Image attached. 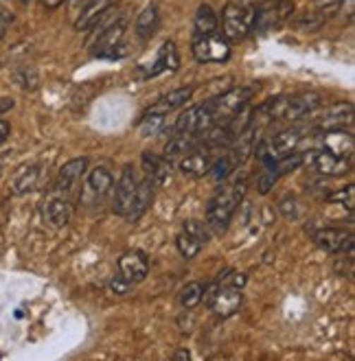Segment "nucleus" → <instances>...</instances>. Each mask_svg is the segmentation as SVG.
<instances>
[{
    "label": "nucleus",
    "instance_id": "16",
    "mask_svg": "<svg viewBox=\"0 0 355 361\" xmlns=\"http://www.w3.org/2000/svg\"><path fill=\"white\" fill-rule=\"evenodd\" d=\"M119 274L123 276L125 281H130L132 285L143 283L145 279H148V274H150L148 254L140 252V250L125 252L123 257L119 259Z\"/></svg>",
    "mask_w": 355,
    "mask_h": 361
},
{
    "label": "nucleus",
    "instance_id": "5",
    "mask_svg": "<svg viewBox=\"0 0 355 361\" xmlns=\"http://www.w3.org/2000/svg\"><path fill=\"white\" fill-rule=\"evenodd\" d=\"M250 99H253V88L239 86V88H231V90L213 97L211 101H206V103H208V108H211V112H213L215 125H226L241 108H246V105L250 103Z\"/></svg>",
    "mask_w": 355,
    "mask_h": 361
},
{
    "label": "nucleus",
    "instance_id": "13",
    "mask_svg": "<svg viewBox=\"0 0 355 361\" xmlns=\"http://www.w3.org/2000/svg\"><path fill=\"white\" fill-rule=\"evenodd\" d=\"M206 243V230L200 221L191 219V221H184L182 226V232L176 237V247L180 252V257L182 259H195L198 254L202 252Z\"/></svg>",
    "mask_w": 355,
    "mask_h": 361
},
{
    "label": "nucleus",
    "instance_id": "30",
    "mask_svg": "<svg viewBox=\"0 0 355 361\" xmlns=\"http://www.w3.org/2000/svg\"><path fill=\"white\" fill-rule=\"evenodd\" d=\"M42 178V169L37 164L25 169L23 173H20L13 182V193L16 195H23V193H29V190H35L37 188V182Z\"/></svg>",
    "mask_w": 355,
    "mask_h": 361
},
{
    "label": "nucleus",
    "instance_id": "9",
    "mask_svg": "<svg viewBox=\"0 0 355 361\" xmlns=\"http://www.w3.org/2000/svg\"><path fill=\"white\" fill-rule=\"evenodd\" d=\"M125 27H128V18L121 16L119 20L103 25L95 33V55L97 57H116V49H121V42L125 35Z\"/></svg>",
    "mask_w": 355,
    "mask_h": 361
},
{
    "label": "nucleus",
    "instance_id": "25",
    "mask_svg": "<svg viewBox=\"0 0 355 361\" xmlns=\"http://www.w3.org/2000/svg\"><path fill=\"white\" fill-rule=\"evenodd\" d=\"M353 136L351 132H344V130H327L323 132V149L338 156V158H351L353 154Z\"/></svg>",
    "mask_w": 355,
    "mask_h": 361
},
{
    "label": "nucleus",
    "instance_id": "40",
    "mask_svg": "<svg viewBox=\"0 0 355 361\" xmlns=\"http://www.w3.org/2000/svg\"><path fill=\"white\" fill-rule=\"evenodd\" d=\"M42 5L47 9H57L59 5H64V0H42Z\"/></svg>",
    "mask_w": 355,
    "mask_h": 361
},
{
    "label": "nucleus",
    "instance_id": "11",
    "mask_svg": "<svg viewBox=\"0 0 355 361\" xmlns=\"http://www.w3.org/2000/svg\"><path fill=\"white\" fill-rule=\"evenodd\" d=\"M138 176L134 173V166L128 164L123 169L121 173V180L116 184V193H114V212L121 217L128 219L130 212H132V206H134V200H136V190H138Z\"/></svg>",
    "mask_w": 355,
    "mask_h": 361
},
{
    "label": "nucleus",
    "instance_id": "41",
    "mask_svg": "<svg viewBox=\"0 0 355 361\" xmlns=\"http://www.w3.org/2000/svg\"><path fill=\"white\" fill-rule=\"evenodd\" d=\"M11 108H13V101L11 99H0V114L11 110Z\"/></svg>",
    "mask_w": 355,
    "mask_h": 361
},
{
    "label": "nucleus",
    "instance_id": "24",
    "mask_svg": "<svg viewBox=\"0 0 355 361\" xmlns=\"http://www.w3.org/2000/svg\"><path fill=\"white\" fill-rule=\"evenodd\" d=\"M116 3H119V0H86V5H83V9L75 18V29L77 31L90 29L97 20H101L103 16H106V11Z\"/></svg>",
    "mask_w": 355,
    "mask_h": 361
},
{
    "label": "nucleus",
    "instance_id": "2",
    "mask_svg": "<svg viewBox=\"0 0 355 361\" xmlns=\"http://www.w3.org/2000/svg\"><path fill=\"white\" fill-rule=\"evenodd\" d=\"M243 195H246V182H233V184H226V186L217 188V193L211 197V202L206 206L208 226L215 228L217 232H224L228 228V224L233 221L239 204L243 202Z\"/></svg>",
    "mask_w": 355,
    "mask_h": 361
},
{
    "label": "nucleus",
    "instance_id": "3",
    "mask_svg": "<svg viewBox=\"0 0 355 361\" xmlns=\"http://www.w3.org/2000/svg\"><path fill=\"white\" fill-rule=\"evenodd\" d=\"M301 140H303V132L299 130V127H287V130H281L272 136L263 138L253 149V154L267 166V164H272V162H277L289 154H294L296 147L301 145Z\"/></svg>",
    "mask_w": 355,
    "mask_h": 361
},
{
    "label": "nucleus",
    "instance_id": "8",
    "mask_svg": "<svg viewBox=\"0 0 355 361\" xmlns=\"http://www.w3.org/2000/svg\"><path fill=\"white\" fill-rule=\"evenodd\" d=\"M291 13H294V3H291V0H275V3H267L261 9H257L253 31H259V33L277 31L287 20H291Z\"/></svg>",
    "mask_w": 355,
    "mask_h": 361
},
{
    "label": "nucleus",
    "instance_id": "21",
    "mask_svg": "<svg viewBox=\"0 0 355 361\" xmlns=\"http://www.w3.org/2000/svg\"><path fill=\"white\" fill-rule=\"evenodd\" d=\"M73 217V202L66 195H55L44 204V219L53 228H64Z\"/></svg>",
    "mask_w": 355,
    "mask_h": 361
},
{
    "label": "nucleus",
    "instance_id": "28",
    "mask_svg": "<svg viewBox=\"0 0 355 361\" xmlns=\"http://www.w3.org/2000/svg\"><path fill=\"white\" fill-rule=\"evenodd\" d=\"M219 27V20L213 11V7L208 5H202L195 13V20H193V29H195V35H206V33H215Z\"/></svg>",
    "mask_w": 355,
    "mask_h": 361
},
{
    "label": "nucleus",
    "instance_id": "35",
    "mask_svg": "<svg viewBox=\"0 0 355 361\" xmlns=\"http://www.w3.org/2000/svg\"><path fill=\"white\" fill-rule=\"evenodd\" d=\"M108 287H110V291H112L114 295H125V293H130V289H132L134 285H132L130 281H125L121 274H116L114 279L110 281Z\"/></svg>",
    "mask_w": 355,
    "mask_h": 361
},
{
    "label": "nucleus",
    "instance_id": "31",
    "mask_svg": "<svg viewBox=\"0 0 355 361\" xmlns=\"http://www.w3.org/2000/svg\"><path fill=\"white\" fill-rule=\"evenodd\" d=\"M206 295V285L200 283V281H193V283H186L180 291V305L184 309H195Z\"/></svg>",
    "mask_w": 355,
    "mask_h": 361
},
{
    "label": "nucleus",
    "instance_id": "26",
    "mask_svg": "<svg viewBox=\"0 0 355 361\" xmlns=\"http://www.w3.org/2000/svg\"><path fill=\"white\" fill-rule=\"evenodd\" d=\"M158 23H160L158 7H156V5H148V7H145V9L138 13L134 31H136V35H138L140 39H150V37L156 33Z\"/></svg>",
    "mask_w": 355,
    "mask_h": 361
},
{
    "label": "nucleus",
    "instance_id": "32",
    "mask_svg": "<svg viewBox=\"0 0 355 361\" xmlns=\"http://www.w3.org/2000/svg\"><path fill=\"white\" fill-rule=\"evenodd\" d=\"M164 125V114H156V112H145L138 121V132L140 136H154L162 130Z\"/></svg>",
    "mask_w": 355,
    "mask_h": 361
},
{
    "label": "nucleus",
    "instance_id": "1",
    "mask_svg": "<svg viewBox=\"0 0 355 361\" xmlns=\"http://www.w3.org/2000/svg\"><path fill=\"white\" fill-rule=\"evenodd\" d=\"M323 108V97L318 92H301L291 97H277L265 101L257 114L270 121H301L316 114Z\"/></svg>",
    "mask_w": 355,
    "mask_h": 361
},
{
    "label": "nucleus",
    "instance_id": "39",
    "mask_svg": "<svg viewBox=\"0 0 355 361\" xmlns=\"http://www.w3.org/2000/svg\"><path fill=\"white\" fill-rule=\"evenodd\" d=\"M83 5H86V0H71V13L77 18V16H79V11L83 9Z\"/></svg>",
    "mask_w": 355,
    "mask_h": 361
},
{
    "label": "nucleus",
    "instance_id": "33",
    "mask_svg": "<svg viewBox=\"0 0 355 361\" xmlns=\"http://www.w3.org/2000/svg\"><path fill=\"white\" fill-rule=\"evenodd\" d=\"M325 20H327V13L320 9V11H314V13H305V16H301L294 25H296V29H299V31L309 33V31L320 29V27L325 25Z\"/></svg>",
    "mask_w": 355,
    "mask_h": 361
},
{
    "label": "nucleus",
    "instance_id": "18",
    "mask_svg": "<svg viewBox=\"0 0 355 361\" xmlns=\"http://www.w3.org/2000/svg\"><path fill=\"white\" fill-rule=\"evenodd\" d=\"M143 171H145V178H148L154 186H164L172 182V160L164 158V156H158V154H152V152H145L143 158Z\"/></svg>",
    "mask_w": 355,
    "mask_h": 361
},
{
    "label": "nucleus",
    "instance_id": "29",
    "mask_svg": "<svg viewBox=\"0 0 355 361\" xmlns=\"http://www.w3.org/2000/svg\"><path fill=\"white\" fill-rule=\"evenodd\" d=\"M152 190H154V184L145 178L138 182V190H136V200H134V206H132V212H130V221H136L145 210H148V206L152 204Z\"/></svg>",
    "mask_w": 355,
    "mask_h": 361
},
{
    "label": "nucleus",
    "instance_id": "38",
    "mask_svg": "<svg viewBox=\"0 0 355 361\" xmlns=\"http://www.w3.org/2000/svg\"><path fill=\"white\" fill-rule=\"evenodd\" d=\"M9 136H11V125L5 118H0V145H5Z\"/></svg>",
    "mask_w": 355,
    "mask_h": 361
},
{
    "label": "nucleus",
    "instance_id": "34",
    "mask_svg": "<svg viewBox=\"0 0 355 361\" xmlns=\"http://www.w3.org/2000/svg\"><path fill=\"white\" fill-rule=\"evenodd\" d=\"M327 202H331V204H340V206H344L347 210H353V204H355V186L349 184L347 188H340V190H336V193L327 195Z\"/></svg>",
    "mask_w": 355,
    "mask_h": 361
},
{
    "label": "nucleus",
    "instance_id": "22",
    "mask_svg": "<svg viewBox=\"0 0 355 361\" xmlns=\"http://www.w3.org/2000/svg\"><path fill=\"white\" fill-rule=\"evenodd\" d=\"M193 92H195V88L193 86H186V88H176V90H172V92H167V94H162L156 103H152L148 110L145 112H156V114H169V112H174V110H178V108H182V105H186V101H191V97H193Z\"/></svg>",
    "mask_w": 355,
    "mask_h": 361
},
{
    "label": "nucleus",
    "instance_id": "37",
    "mask_svg": "<svg viewBox=\"0 0 355 361\" xmlns=\"http://www.w3.org/2000/svg\"><path fill=\"white\" fill-rule=\"evenodd\" d=\"M342 3V0H316V5L327 13V11H336L338 5Z\"/></svg>",
    "mask_w": 355,
    "mask_h": 361
},
{
    "label": "nucleus",
    "instance_id": "19",
    "mask_svg": "<svg viewBox=\"0 0 355 361\" xmlns=\"http://www.w3.org/2000/svg\"><path fill=\"white\" fill-rule=\"evenodd\" d=\"M86 169H88L86 158H75V160H71V162H66L64 166H61L59 173H57V180H55L57 195H66L68 197V193L79 184L83 173H86Z\"/></svg>",
    "mask_w": 355,
    "mask_h": 361
},
{
    "label": "nucleus",
    "instance_id": "27",
    "mask_svg": "<svg viewBox=\"0 0 355 361\" xmlns=\"http://www.w3.org/2000/svg\"><path fill=\"white\" fill-rule=\"evenodd\" d=\"M198 145H202L200 142V134H178V136H174L169 142H167L164 158H169V160L182 158L186 152H191L193 147H198Z\"/></svg>",
    "mask_w": 355,
    "mask_h": 361
},
{
    "label": "nucleus",
    "instance_id": "36",
    "mask_svg": "<svg viewBox=\"0 0 355 361\" xmlns=\"http://www.w3.org/2000/svg\"><path fill=\"white\" fill-rule=\"evenodd\" d=\"M11 20H13V16H11L7 9L0 7V37H3V35L7 33V29H9V25H11Z\"/></svg>",
    "mask_w": 355,
    "mask_h": 361
},
{
    "label": "nucleus",
    "instance_id": "20",
    "mask_svg": "<svg viewBox=\"0 0 355 361\" xmlns=\"http://www.w3.org/2000/svg\"><path fill=\"white\" fill-rule=\"evenodd\" d=\"M353 116V105L351 103H338V105H331L327 108L318 118V130L327 132V130H344V127L351 123Z\"/></svg>",
    "mask_w": 355,
    "mask_h": 361
},
{
    "label": "nucleus",
    "instance_id": "42",
    "mask_svg": "<svg viewBox=\"0 0 355 361\" xmlns=\"http://www.w3.org/2000/svg\"><path fill=\"white\" fill-rule=\"evenodd\" d=\"M174 359H191V353H189V350H178V353L174 355Z\"/></svg>",
    "mask_w": 355,
    "mask_h": 361
},
{
    "label": "nucleus",
    "instance_id": "7",
    "mask_svg": "<svg viewBox=\"0 0 355 361\" xmlns=\"http://www.w3.org/2000/svg\"><path fill=\"white\" fill-rule=\"evenodd\" d=\"M191 51L200 63H222L231 57V44H228V39L219 35L217 31L206 33V35H195Z\"/></svg>",
    "mask_w": 355,
    "mask_h": 361
},
{
    "label": "nucleus",
    "instance_id": "4",
    "mask_svg": "<svg viewBox=\"0 0 355 361\" xmlns=\"http://www.w3.org/2000/svg\"><path fill=\"white\" fill-rule=\"evenodd\" d=\"M255 16H257L255 5H239V3L226 5L224 11H222L224 37L233 39V42L243 39L255 27Z\"/></svg>",
    "mask_w": 355,
    "mask_h": 361
},
{
    "label": "nucleus",
    "instance_id": "6",
    "mask_svg": "<svg viewBox=\"0 0 355 361\" xmlns=\"http://www.w3.org/2000/svg\"><path fill=\"white\" fill-rule=\"evenodd\" d=\"M112 186H114V178L110 173V169L108 166H95L86 173L79 200L86 206H97L110 195Z\"/></svg>",
    "mask_w": 355,
    "mask_h": 361
},
{
    "label": "nucleus",
    "instance_id": "15",
    "mask_svg": "<svg viewBox=\"0 0 355 361\" xmlns=\"http://www.w3.org/2000/svg\"><path fill=\"white\" fill-rule=\"evenodd\" d=\"M303 162H307L320 176H344L349 173V158H338L325 149L303 154Z\"/></svg>",
    "mask_w": 355,
    "mask_h": 361
},
{
    "label": "nucleus",
    "instance_id": "17",
    "mask_svg": "<svg viewBox=\"0 0 355 361\" xmlns=\"http://www.w3.org/2000/svg\"><path fill=\"white\" fill-rule=\"evenodd\" d=\"M241 300H243V293H241L239 287L222 283L215 289V293L211 295V311L217 317H231V315H235L239 311Z\"/></svg>",
    "mask_w": 355,
    "mask_h": 361
},
{
    "label": "nucleus",
    "instance_id": "23",
    "mask_svg": "<svg viewBox=\"0 0 355 361\" xmlns=\"http://www.w3.org/2000/svg\"><path fill=\"white\" fill-rule=\"evenodd\" d=\"M178 68H180V55H178V49H176V42L167 39L158 49L156 61L152 63L148 77H158L162 73H176Z\"/></svg>",
    "mask_w": 355,
    "mask_h": 361
},
{
    "label": "nucleus",
    "instance_id": "10",
    "mask_svg": "<svg viewBox=\"0 0 355 361\" xmlns=\"http://www.w3.org/2000/svg\"><path fill=\"white\" fill-rule=\"evenodd\" d=\"M215 127L213 112L208 108V103L193 105V108H186L178 121H176V134H204L206 130Z\"/></svg>",
    "mask_w": 355,
    "mask_h": 361
},
{
    "label": "nucleus",
    "instance_id": "12",
    "mask_svg": "<svg viewBox=\"0 0 355 361\" xmlns=\"http://www.w3.org/2000/svg\"><path fill=\"white\" fill-rule=\"evenodd\" d=\"M215 149L206 145H198L193 147L191 152H186L182 158H180V173L186 176V178H204L211 171V166L215 162Z\"/></svg>",
    "mask_w": 355,
    "mask_h": 361
},
{
    "label": "nucleus",
    "instance_id": "14",
    "mask_svg": "<svg viewBox=\"0 0 355 361\" xmlns=\"http://www.w3.org/2000/svg\"><path fill=\"white\" fill-rule=\"evenodd\" d=\"M314 243L329 254H349L353 250V235L342 228H320L311 232Z\"/></svg>",
    "mask_w": 355,
    "mask_h": 361
}]
</instances>
